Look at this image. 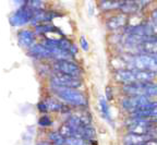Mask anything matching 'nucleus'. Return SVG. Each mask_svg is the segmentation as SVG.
I'll list each match as a JSON object with an SVG mask.
<instances>
[{"label": "nucleus", "mask_w": 157, "mask_h": 145, "mask_svg": "<svg viewBox=\"0 0 157 145\" xmlns=\"http://www.w3.org/2000/svg\"><path fill=\"white\" fill-rule=\"evenodd\" d=\"M133 118H157V101H148L132 113Z\"/></svg>", "instance_id": "nucleus-8"}, {"label": "nucleus", "mask_w": 157, "mask_h": 145, "mask_svg": "<svg viewBox=\"0 0 157 145\" xmlns=\"http://www.w3.org/2000/svg\"><path fill=\"white\" fill-rule=\"evenodd\" d=\"M115 80L119 83H123L124 85L132 83H137L136 78V70H129V69H119L116 70Z\"/></svg>", "instance_id": "nucleus-10"}, {"label": "nucleus", "mask_w": 157, "mask_h": 145, "mask_svg": "<svg viewBox=\"0 0 157 145\" xmlns=\"http://www.w3.org/2000/svg\"><path fill=\"white\" fill-rule=\"evenodd\" d=\"M52 31H57V29L55 26H52V25H49V24L37 25L36 26L37 33H47V32H52Z\"/></svg>", "instance_id": "nucleus-23"}, {"label": "nucleus", "mask_w": 157, "mask_h": 145, "mask_svg": "<svg viewBox=\"0 0 157 145\" xmlns=\"http://www.w3.org/2000/svg\"><path fill=\"white\" fill-rule=\"evenodd\" d=\"M59 133L63 136L64 139H69V138H73V136H78V134H76V132L73 130V129L70 127L69 124H67V123H64L63 125H62L61 128H60V130H59ZM80 138V136H78Z\"/></svg>", "instance_id": "nucleus-18"}, {"label": "nucleus", "mask_w": 157, "mask_h": 145, "mask_svg": "<svg viewBox=\"0 0 157 145\" xmlns=\"http://www.w3.org/2000/svg\"><path fill=\"white\" fill-rule=\"evenodd\" d=\"M54 69L55 72L74 76V78H78L82 73L81 68L70 60H58L54 63Z\"/></svg>", "instance_id": "nucleus-5"}, {"label": "nucleus", "mask_w": 157, "mask_h": 145, "mask_svg": "<svg viewBox=\"0 0 157 145\" xmlns=\"http://www.w3.org/2000/svg\"><path fill=\"white\" fill-rule=\"evenodd\" d=\"M37 107H38V109L40 111H43V113H46L47 110V107H46V104H45V101H40V103L37 105Z\"/></svg>", "instance_id": "nucleus-26"}, {"label": "nucleus", "mask_w": 157, "mask_h": 145, "mask_svg": "<svg viewBox=\"0 0 157 145\" xmlns=\"http://www.w3.org/2000/svg\"><path fill=\"white\" fill-rule=\"evenodd\" d=\"M139 49L143 55H148V56H155L157 55V38L156 37H151L147 40H143L139 45Z\"/></svg>", "instance_id": "nucleus-11"}, {"label": "nucleus", "mask_w": 157, "mask_h": 145, "mask_svg": "<svg viewBox=\"0 0 157 145\" xmlns=\"http://www.w3.org/2000/svg\"><path fill=\"white\" fill-rule=\"evenodd\" d=\"M155 74H156V75H157V70H156V71H155Z\"/></svg>", "instance_id": "nucleus-29"}, {"label": "nucleus", "mask_w": 157, "mask_h": 145, "mask_svg": "<svg viewBox=\"0 0 157 145\" xmlns=\"http://www.w3.org/2000/svg\"><path fill=\"white\" fill-rule=\"evenodd\" d=\"M17 40H19V44L22 47L31 49L34 46V42H35L34 33L29 30H22L17 34Z\"/></svg>", "instance_id": "nucleus-12"}, {"label": "nucleus", "mask_w": 157, "mask_h": 145, "mask_svg": "<svg viewBox=\"0 0 157 145\" xmlns=\"http://www.w3.org/2000/svg\"><path fill=\"white\" fill-rule=\"evenodd\" d=\"M148 101H151V99L148 97H144V96H128L123 98L122 107L132 113L133 111L137 110L140 107H142Z\"/></svg>", "instance_id": "nucleus-9"}, {"label": "nucleus", "mask_w": 157, "mask_h": 145, "mask_svg": "<svg viewBox=\"0 0 157 145\" xmlns=\"http://www.w3.org/2000/svg\"><path fill=\"white\" fill-rule=\"evenodd\" d=\"M152 21H153V24H154L155 26H157V9L153 11V13H152Z\"/></svg>", "instance_id": "nucleus-27"}, {"label": "nucleus", "mask_w": 157, "mask_h": 145, "mask_svg": "<svg viewBox=\"0 0 157 145\" xmlns=\"http://www.w3.org/2000/svg\"><path fill=\"white\" fill-rule=\"evenodd\" d=\"M52 119L49 118L48 116H43V117H40L38 120V124L42 125V127H49V125L52 124Z\"/></svg>", "instance_id": "nucleus-24"}, {"label": "nucleus", "mask_w": 157, "mask_h": 145, "mask_svg": "<svg viewBox=\"0 0 157 145\" xmlns=\"http://www.w3.org/2000/svg\"><path fill=\"white\" fill-rule=\"evenodd\" d=\"M33 13L34 11L31 8L27 7V5L25 3L24 7L19 8L10 17V22L11 24L14 26H20V25H24L26 23H29V21H32Z\"/></svg>", "instance_id": "nucleus-7"}, {"label": "nucleus", "mask_w": 157, "mask_h": 145, "mask_svg": "<svg viewBox=\"0 0 157 145\" xmlns=\"http://www.w3.org/2000/svg\"><path fill=\"white\" fill-rule=\"evenodd\" d=\"M44 101L46 104L47 110L50 111H62L64 109V107H66L63 104H61L60 101L55 98H48Z\"/></svg>", "instance_id": "nucleus-17"}, {"label": "nucleus", "mask_w": 157, "mask_h": 145, "mask_svg": "<svg viewBox=\"0 0 157 145\" xmlns=\"http://www.w3.org/2000/svg\"><path fill=\"white\" fill-rule=\"evenodd\" d=\"M29 54L36 58H52V52L43 44H37L29 49Z\"/></svg>", "instance_id": "nucleus-15"}, {"label": "nucleus", "mask_w": 157, "mask_h": 145, "mask_svg": "<svg viewBox=\"0 0 157 145\" xmlns=\"http://www.w3.org/2000/svg\"><path fill=\"white\" fill-rule=\"evenodd\" d=\"M64 145H87V141L78 136H73V138L66 139Z\"/></svg>", "instance_id": "nucleus-20"}, {"label": "nucleus", "mask_w": 157, "mask_h": 145, "mask_svg": "<svg viewBox=\"0 0 157 145\" xmlns=\"http://www.w3.org/2000/svg\"><path fill=\"white\" fill-rule=\"evenodd\" d=\"M155 121L156 119L133 118L128 124V130L131 134L152 135V132H154V130L156 129Z\"/></svg>", "instance_id": "nucleus-4"}, {"label": "nucleus", "mask_w": 157, "mask_h": 145, "mask_svg": "<svg viewBox=\"0 0 157 145\" xmlns=\"http://www.w3.org/2000/svg\"><path fill=\"white\" fill-rule=\"evenodd\" d=\"M127 21H128L127 14L121 13V14L111 17L110 19L106 22V26H107L108 30L115 31V30H118V29H120V27L124 26V25L127 24Z\"/></svg>", "instance_id": "nucleus-13"}, {"label": "nucleus", "mask_w": 157, "mask_h": 145, "mask_svg": "<svg viewBox=\"0 0 157 145\" xmlns=\"http://www.w3.org/2000/svg\"><path fill=\"white\" fill-rule=\"evenodd\" d=\"M80 43H81V47H82V49L83 50H87L88 49V44H87V40H85V37L82 36L81 37V40H80Z\"/></svg>", "instance_id": "nucleus-25"}, {"label": "nucleus", "mask_w": 157, "mask_h": 145, "mask_svg": "<svg viewBox=\"0 0 157 145\" xmlns=\"http://www.w3.org/2000/svg\"><path fill=\"white\" fill-rule=\"evenodd\" d=\"M99 108H101V111L103 113V116L106 119H109L110 120V115H109V108H108L107 101H106L105 98L101 97L99 99Z\"/></svg>", "instance_id": "nucleus-21"}, {"label": "nucleus", "mask_w": 157, "mask_h": 145, "mask_svg": "<svg viewBox=\"0 0 157 145\" xmlns=\"http://www.w3.org/2000/svg\"><path fill=\"white\" fill-rule=\"evenodd\" d=\"M123 92L128 96H144V97H153L157 96V84L150 82V83H137L128 84L123 86Z\"/></svg>", "instance_id": "nucleus-3"}, {"label": "nucleus", "mask_w": 157, "mask_h": 145, "mask_svg": "<svg viewBox=\"0 0 157 145\" xmlns=\"http://www.w3.org/2000/svg\"><path fill=\"white\" fill-rule=\"evenodd\" d=\"M141 5H144L143 2H121L120 6V9L122 11L123 14H127V13H133V12H136L139 9H140V6Z\"/></svg>", "instance_id": "nucleus-16"}, {"label": "nucleus", "mask_w": 157, "mask_h": 145, "mask_svg": "<svg viewBox=\"0 0 157 145\" xmlns=\"http://www.w3.org/2000/svg\"><path fill=\"white\" fill-rule=\"evenodd\" d=\"M49 139L55 145H64V142H66V139L59 132H52L49 134Z\"/></svg>", "instance_id": "nucleus-19"}, {"label": "nucleus", "mask_w": 157, "mask_h": 145, "mask_svg": "<svg viewBox=\"0 0 157 145\" xmlns=\"http://www.w3.org/2000/svg\"><path fill=\"white\" fill-rule=\"evenodd\" d=\"M121 2H109V1H104L101 2V7L103 10H111V9H117V8H120Z\"/></svg>", "instance_id": "nucleus-22"}, {"label": "nucleus", "mask_w": 157, "mask_h": 145, "mask_svg": "<svg viewBox=\"0 0 157 145\" xmlns=\"http://www.w3.org/2000/svg\"><path fill=\"white\" fill-rule=\"evenodd\" d=\"M52 84L57 86H62V87H69V89L76 90L78 87L81 86L82 82L78 78L59 73V72H55L52 76Z\"/></svg>", "instance_id": "nucleus-6"}, {"label": "nucleus", "mask_w": 157, "mask_h": 145, "mask_svg": "<svg viewBox=\"0 0 157 145\" xmlns=\"http://www.w3.org/2000/svg\"><path fill=\"white\" fill-rule=\"evenodd\" d=\"M127 69L136 71H153L157 70V57L148 55H135V56L124 57Z\"/></svg>", "instance_id": "nucleus-1"}, {"label": "nucleus", "mask_w": 157, "mask_h": 145, "mask_svg": "<svg viewBox=\"0 0 157 145\" xmlns=\"http://www.w3.org/2000/svg\"><path fill=\"white\" fill-rule=\"evenodd\" d=\"M154 139L151 135H139V134H128L123 139L124 145H142Z\"/></svg>", "instance_id": "nucleus-14"}, {"label": "nucleus", "mask_w": 157, "mask_h": 145, "mask_svg": "<svg viewBox=\"0 0 157 145\" xmlns=\"http://www.w3.org/2000/svg\"><path fill=\"white\" fill-rule=\"evenodd\" d=\"M52 90L56 96L64 101L66 103L71 104L73 106H84L86 104L84 95L78 92V90L69 89V87H62L52 84Z\"/></svg>", "instance_id": "nucleus-2"}, {"label": "nucleus", "mask_w": 157, "mask_h": 145, "mask_svg": "<svg viewBox=\"0 0 157 145\" xmlns=\"http://www.w3.org/2000/svg\"><path fill=\"white\" fill-rule=\"evenodd\" d=\"M37 145H52L50 143H48V142H40V143H38Z\"/></svg>", "instance_id": "nucleus-28"}]
</instances>
